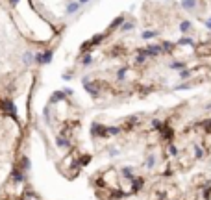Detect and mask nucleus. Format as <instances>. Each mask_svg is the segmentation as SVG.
<instances>
[{
    "instance_id": "1",
    "label": "nucleus",
    "mask_w": 211,
    "mask_h": 200,
    "mask_svg": "<svg viewBox=\"0 0 211 200\" xmlns=\"http://www.w3.org/2000/svg\"><path fill=\"white\" fill-rule=\"evenodd\" d=\"M184 4H185V7H193V4H195V0H185Z\"/></svg>"
},
{
    "instance_id": "2",
    "label": "nucleus",
    "mask_w": 211,
    "mask_h": 200,
    "mask_svg": "<svg viewBox=\"0 0 211 200\" xmlns=\"http://www.w3.org/2000/svg\"><path fill=\"white\" fill-rule=\"evenodd\" d=\"M208 26H209V28H211V20H209V22H208Z\"/></svg>"
}]
</instances>
